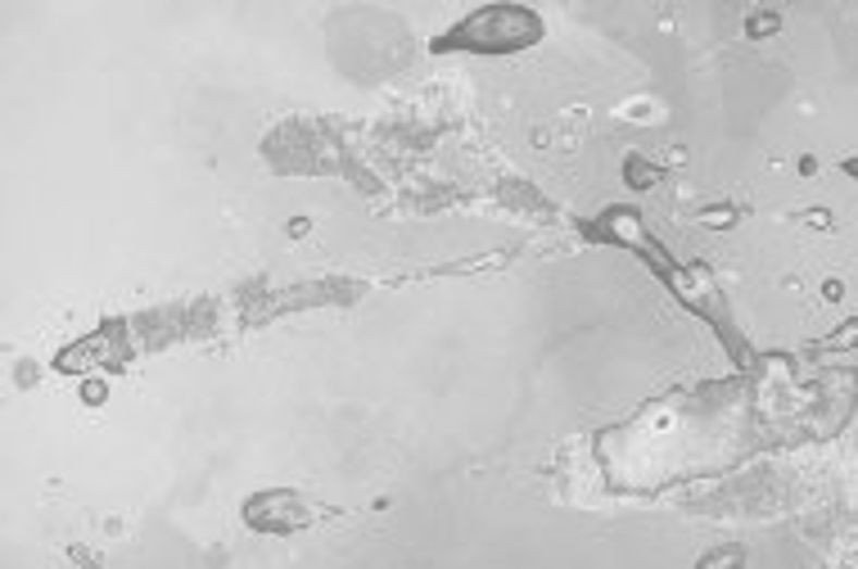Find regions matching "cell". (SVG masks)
Listing matches in <instances>:
<instances>
[{
    "label": "cell",
    "instance_id": "obj_1",
    "mask_svg": "<svg viewBox=\"0 0 858 569\" xmlns=\"http://www.w3.org/2000/svg\"><path fill=\"white\" fill-rule=\"evenodd\" d=\"M542 37V18L525 5H483L466 14L434 50H475V54H511Z\"/></svg>",
    "mask_w": 858,
    "mask_h": 569
},
{
    "label": "cell",
    "instance_id": "obj_2",
    "mask_svg": "<svg viewBox=\"0 0 858 569\" xmlns=\"http://www.w3.org/2000/svg\"><path fill=\"white\" fill-rule=\"evenodd\" d=\"M244 520H249L258 533H294L312 520V511L294 493H258L249 506H244Z\"/></svg>",
    "mask_w": 858,
    "mask_h": 569
},
{
    "label": "cell",
    "instance_id": "obj_3",
    "mask_svg": "<svg viewBox=\"0 0 858 569\" xmlns=\"http://www.w3.org/2000/svg\"><path fill=\"white\" fill-rule=\"evenodd\" d=\"M741 565H746V552L741 547H727L719 556H704L700 560V569H741Z\"/></svg>",
    "mask_w": 858,
    "mask_h": 569
},
{
    "label": "cell",
    "instance_id": "obj_4",
    "mask_svg": "<svg viewBox=\"0 0 858 569\" xmlns=\"http://www.w3.org/2000/svg\"><path fill=\"white\" fill-rule=\"evenodd\" d=\"M628 186H641V190H647V186H655V168L651 163H628Z\"/></svg>",
    "mask_w": 858,
    "mask_h": 569
},
{
    "label": "cell",
    "instance_id": "obj_5",
    "mask_svg": "<svg viewBox=\"0 0 858 569\" xmlns=\"http://www.w3.org/2000/svg\"><path fill=\"white\" fill-rule=\"evenodd\" d=\"M849 344H858V321H845V331L822 339V348H849Z\"/></svg>",
    "mask_w": 858,
    "mask_h": 569
},
{
    "label": "cell",
    "instance_id": "obj_6",
    "mask_svg": "<svg viewBox=\"0 0 858 569\" xmlns=\"http://www.w3.org/2000/svg\"><path fill=\"white\" fill-rule=\"evenodd\" d=\"M845 172H849V176H858V159H845Z\"/></svg>",
    "mask_w": 858,
    "mask_h": 569
}]
</instances>
